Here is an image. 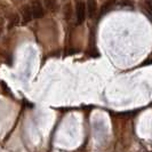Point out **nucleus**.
Masks as SVG:
<instances>
[{"mask_svg": "<svg viewBox=\"0 0 152 152\" xmlns=\"http://www.w3.org/2000/svg\"><path fill=\"white\" fill-rule=\"evenodd\" d=\"M87 12H88V16L91 18H94L96 15V10H97V2L96 0H87Z\"/></svg>", "mask_w": 152, "mask_h": 152, "instance_id": "7ed1b4c3", "label": "nucleus"}, {"mask_svg": "<svg viewBox=\"0 0 152 152\" xmlns=\"http://www.w3.org/2000/svg\"><path fill=\"white\" fill-rule=\"evenodd\" d=\"M77 24L84 23L85 17H86V5L83 1H78L77 4Z\"/></svg>", "mask_w": 152, "mask_h": 152, "instance_id": "f257e3e1", "label": "nucleus"}, {"mask_svg": "<svg viewBox=\"0 0 152 152\" xmlns=\"http://www.w3.org/2000/svg\"><path fill=\"white\" fill-rule=\"evenodd\" d=\"M45 5L49 10H54L56 8V0H45Z\"/></svg>", "mask_w": 152, "mask_h": 152, "instance_id": "0eeeda50", "label": "nucleus"}, {"mask_svg": "<svg viewBox=\"0 0 152 152\" xmlns=\"http://www.w3.org/2000/svg\"><path fill=\"white\" fill-rule=\"evenodd\" d=\"M17 23H18V16L15 15L14 16V18L12 20V25H16Z\"/></svg>", "mask_w": 152, "mask_h": 152, "instance_id": "9d476101", "label": "nucleus"}, {"mask_svg": "<svg viewBox=\"0 0 152 152\" xmlns=\"http://www.w3.org/2000/svg\"><path fill=\"white\" fill-rule=\"evenodd\" d=\"M114 2H115L114 0H107V1H105V4L101 8V14H99V16L105 15L109 10H111L112 7L114 6Z\"/></svg>", "mask_w": 152, "mask_h": 152, "instance_id": "39448f33", "label": "nucleus"}, {"mask_svg": "<svg viewBox=\"0 0 152 152\" xmlns=\"http://www.w3.org/2000/svg\"><path fill=\"white\" fill-rule=\"evenodd\" d=\"M146 7L149 9V12L152 14V1L151 0H146Z\"/></svg>", "mask_w": 152, "mask_h": 152, "instance_id": "6e6552de", "label": "nucleus"}, {"mask_svg": "<svg viewBox=\"0 0 152 152\" xmlns=\"http://www.w3.org/2000/svg\"><path fill=\"white\" fill-rule=\"evenodd\" d=\"M22 15H23V23L30 22L33 18V13H32V8L29 6H24L22 9Z\"/></svg>", "mask_w": 152, "mask_h": 152, "instance_id": "20e7f679", "label": "nucleus"}, {"mask_svg": "<svg viewBox=\"0 0 152 152\" xmlns=\"http://www.w3.org/2000/svg\"><path fill=\"white\" fill-rule=\"evenodd\" d=\"M89 55L93 56V57H97L99 54L96 52V49H91V50H89Z\"/></svg>", "mask_w": 152, "mask_h": 152, "instance_id": "1a4fd4ad", "label": "nucleus"}, {"mask_svg": "<svg viewBox=\"0 0 152 152\" xmlns=\"http://www.w3.org/2000/svg\"><path fill=\"white\" fill-rule=\"evenodd\" d=\"M72 15V7H71V4H66L65 7H64V17L65 20H70Z\"/></svg>", "mask_w": 152, "mask_h": 152, "instance_id": "423d86ee", "label": "nucleus"}, {"mask_svg": "<svg viewBox=\"0 0 152 152\" xmlns=\"http://www.w3.org/2000/svg\"><path fill=\"white\" fill-rule=\"evenodd\" d=\"M32 13H33V17L34 18H41L45 12H44V8L41 6V4L39 1H34L33 5H32Z\"/></svg>", "mask_w": 152, "mask_h": 152, "instance_id": "f03ea898", "label": "nucleus"}]
</instances>
